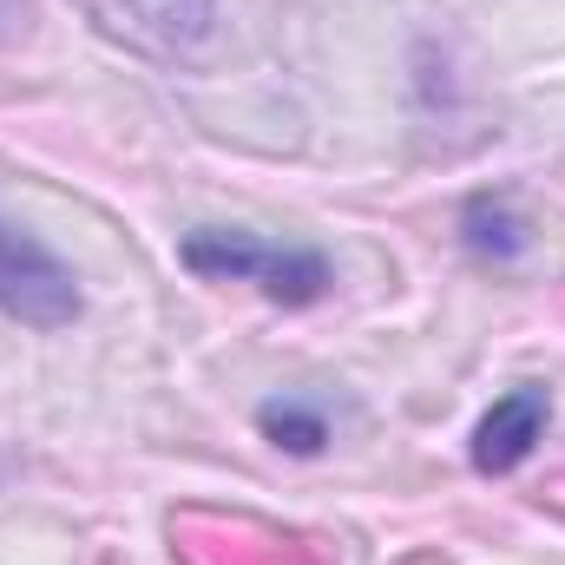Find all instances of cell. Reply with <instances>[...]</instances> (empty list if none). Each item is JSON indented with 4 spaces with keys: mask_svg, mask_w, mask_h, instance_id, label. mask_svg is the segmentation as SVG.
<instances>
[{
    "mask_svg": "<svg viewBox=\"0 0 565 565\" xmlns=\"http://www.w3.org/2000/svg\"><path fill=\"white\" fill-rule=\"evenodd\" d=\"M178 264L204 282H250L282 309H309L335 289V270L322 250H289V244H264L250 231H191L178 244Z\"/></svg>",
    "mask_w": 565,
    "mask_h": 565,
    "instance_id": "6da1fadb",
    "label": "cell"
},
{
    "mask_svg": "<svg viewBox=\"0 0 565 565\" xmlns=\"http://www.w3.org/2000/svg\"><path fill=\"white\" fill-rule=\"evenodd\" d=\"M86 296H79V277L60 250H46L33 231L7 224L0 217V316L26 322V329H66L79 322Z\"/></svg>",
    "mask_w": 565,
    "mask_h": 565,
    "instance_id": "7a4b0ae2",
    "label": "cell"
},
{
    "mask_svg": "<svg viewBox=\"0 0 565 565\" xmlns=\"http://www.w3.org/2000/svg\"><path fill=\"white\" fill-rule=\"evenodd\" d=\"M540 440H546V388H513L480 415L467 454H473V473H513L533 460Z\"/></svg>",
    "mask_w": 565,
    "mask_h": 565,
    "instance_id": "3957f363",
    "label": "cell"
},
{
    "mask_svg": "<svg viewBox=\"0 0 565 565\" xmlns=\"http://www.w3.org/2000/svg\"><path fill=\"white\" fill-rule=\"evenodd\" d=\"M257 427H264V440L282 447V454H322L329 447V422L316 408H302V402H264L257 408Z\"/></svg>",
    "mask_w": 565,
    "mask_h": 565,
    "instance_id": "277c9868",
    "label": "cell"
},
{
    "mask_svg": "<svg viewBox=\"0 0 565 565\" xmlns=\"http://www.w3.org/2000/svg\"><path fill=\"white\" fill-rule=\"evenodd\" d=\"M467 244H473L480 257H500V264H507V257H520V250H526V231H520L500 204H487V198H480V204H467Z\"/></svg>",
    "mask_w": 565,
    "mask_h": 565,
    "instance_id": "5b68a950",
    "label": "cell"
}]
</instances>
